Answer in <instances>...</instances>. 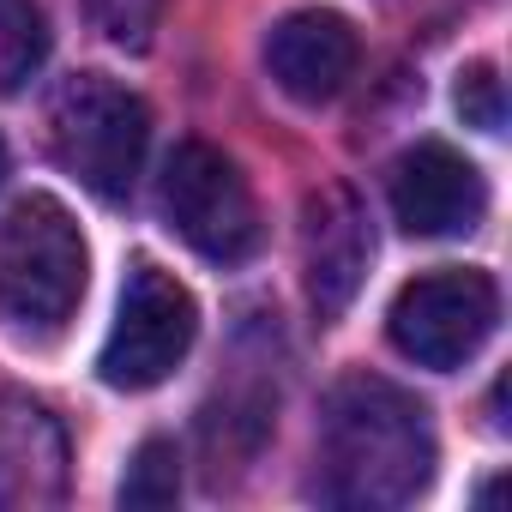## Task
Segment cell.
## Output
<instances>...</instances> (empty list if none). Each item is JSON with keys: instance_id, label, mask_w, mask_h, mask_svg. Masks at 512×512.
Listing matches in <instances>:
<instances>
[{"instance_id": "cell-1", "label": "cell", "mask_w": 512, "mask_h": 512, "mask_svg": "<svg viewBox=\"0 0 512 512\" xmlns=\"http://www.w3.org/2000/svg\"><path fill=\"white\" fill-rule=\"evenodd\" d=\"M320 470L326 500L338 506H404L434 476V422L428 404H416L404 386L350 374L326 398L320 422Z\"/></svg>"}, {"instance_id": "cell-2", "label": "cell", "mask_w": 512, "mask_h": 512, "mask_svg": "<svg viewBox=\"0 0 512 512\" xmlns=\"http://www.w3.org/2000/svg\"><path fill=\"white\" fill-rule=\"evenodd\" d=\"M91 247L73 211L49 193H25L0 217V320L19 338H55L85 302Z\"/></svg>"}, {"instance_id": "cell-5", "label": "cell", "mask_w": 512, "mask_h": 512, "mask_svg": "<svg viewBox=\"0 0 512 512\" xmlns=\"http://www.w3.org/2000/svg\"><path fill=\"white\" fill-rule=\"evenodd\" d=\"M163 217L211 266H241L260 247V205L247 175L205 139H187L163 163Z\"/></svg>"}, {"instance_id": "cell-8", "label": "cell", "mask_w": 512, "mask_h": 512, "mask_svg": "<svg viewBox=\"0 0 512 512\" xmlns=\"http://www.w3.org/2000/svg\"><path fill=\"white\" fill-rule=\"evenodd\" d=\"M374 260V229L368 211L350 187H320L308 193L302 211V272H308V302L320 308V320H338Z\"/></svg>"}, {"instance_id": "cell-7", "label": "cell", "mask_w": 512, "mask_h": 512, "mask_svg": "<svg viewBox=\"0 0 512 512\" xmlns=\"http://www.w3.org/2000/svg\"><path fill=\"white\" fill-rule=\"evenodd\" d=\"M482 211H488V181L464 151H452L440 139H422V145H410L398 157V169H392V217H398L404 235H428V241L470 235L482 223Z\"/></svg>"}, {"instance_id": "cell-6", "label": "cell", "mask_w": 512, "mask_h": 512, "mask_svg": "<svg viewBox=\"0 0 512 512\" xmlns=\"http://www.w3.org/2000/svg\"><path fill=\"white\" fill-rule=\"evenodd\" d=\"M494 326H500V290L476 266H440V272L410 278L386 314L398 356H410L416 368H434V374L464 368L494 338Z\"/></svg>"}, {"instance_id": "cell-12", "label": "cell", "mask_w": 512, "mask_h": 512, "mask_svg": "<svg viewBox=\"0 0 512 512\" xmlns=\"http://www.w3.org/2000/svg\"><path fill=\"white\" fill-rule=\"evenodd\" d=\"M175 494H181V452H175V440H145L133 452L127 476H121V506L163 512V506H175Z\"/></svg>"}, {"instance_id": "cell-9", "label": "cell", "mask_w": 512, "mask_h": 512, "mask_svg": "<svg viewBox=\"0 0 512 512\" xmlns=\"http://www.w3.org/2000/svg\"><path fill=\"white\" fill-rule=\"evenodd\" d=\"M356 61H362L356 25L332 7H296L266 37V73L296 103H332L356 79Z\"/></svg>"}, {"instance_id": "cell-11", "label": "cell", "mask_w": 512, "mask_h": 512, "mask_svg": "<svg viewBox=\"0 0 512 512\" xmlns=\"http://www.w3.org/2000/svg\"><path fill=\"white\" fill-rule=\"evenodd\" d=\"M49 61V19L37 0H0V97H13Z\"/></svg>"}, {"instance_id": "cell-13", "label": "cell", "mask_w": 512, "mask_h": 512, "mask_svg": "<svg viewBox=\"0 0 512 512\" xmlns=\"http://www.w3.org/2000/svg\"><path fill=\"white\" fill-rule=\"evenodd\" d=\"M85 19L103 43L115 49H151L157 25H163V0H85Z\"/></svg>"}, {"instance_id": "cell-3", "label": "cell", "mask_w": 512, "mask_h": 512, "mask_svg": "<svg viewBox=\"0 0 512 512\" xmlns=\"http://www.w3.org/2000/svg\"><path fill=\"white\" fill-rule=\"evenodd\" d=\"M49 145L79 187L97 199H127L151 145V109L109 73H73L49 103Z\"/></svg>"}, {"instance_id": "cell-10", "label": "cell", "mask_w": 512, "mask_h": 512, "mask_svg": "<svg viewBox=\"0 0 512 512\" xmlns=\"http://www.w3.org/2000/svg\"><path fill=\"white\" fill-rule=\"evenodd\" d=\"M67 488V446L37 404L0 410V506H49Z\"/></svg>"}, {"instance_id": "cell-14", "label": "cell", "mask_w": 512, "mask_h": 512, "mask_svg": "<svg viewBox=\"0 0 512 512\" xmlns=\"http://www.w3.org/2000/svg\"><path fill=\"white\" fill-rule=\"evenodd\" d=\"M452 103H458L464 127H476V133H500V127H506V91H500V73H494L488 61H476V67L458 73Z\"/></svg>"}, {"instance_id": "cell-4", "label": "cell", "mask_w": 512, "mask_h": 512, "mask_svg": "<svg viewBox=\"0 0 512 512\" xmlns=\"http://www.w3.org/2000/svg\"><path fill=\"white\" fill-rule=\"evenodd\" d=\"M193 338H199L193 290L181 278H169L163 266L139 260L121 284V308H115V326L103 338L97 374L115 392H151L187 362Z\"/></svg>"}, {"instance_id": "cell-15", "label": "cell", "mask_w": 512, "mask_h": 512, "mask_svg": "<svg viewBox=\"0 0 512 512\" xmlns=\"http://www.w3.org/2000/svg\"><path fill=\"white\" fill-rule=\"evenodd\" d=\"M0 175H7V145H0Z\"/></svg>"}]
</instances>
